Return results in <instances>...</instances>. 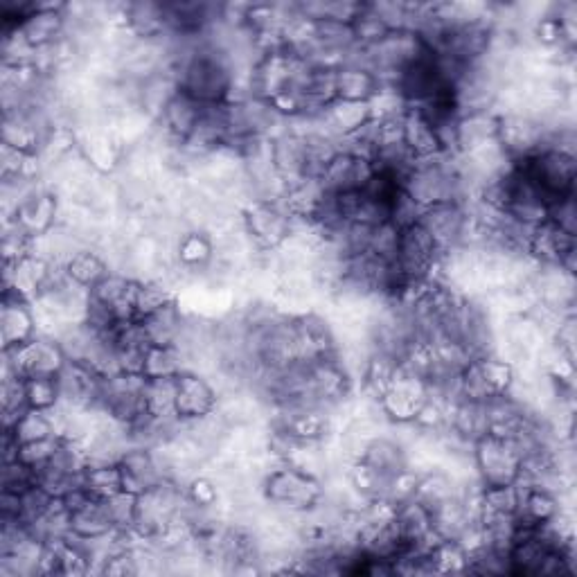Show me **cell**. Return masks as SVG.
I'll return each instance as SVG.
<instances>
[{
  "mask_svg": "<svg viewBox=\"0 0 577 577\" xmlns=\"http://www.w3.org/2000/svg\"><path fill=\"white\" fill-rule=\"evenodd\" d=\"M262 492L275 510L298 512L323 499V483L284 463L264 478Z\"/></svg>",
  "mask_w": 577,
  "mask_h": 577,
  "instance_id": "cell-1",
  "label": "cell"
},
{
  "mask_svg": "<svg viewBox=\"0 0 577 577\" xmlns=\"http://www.w3.org/2000/svg\"><path fill=\"white\" fill-rule=\"evenodd\" d=\"M118 467L122 474V492L140 496L165 481L152 449L142 447L127 449L122 454Z\"/></svg>",
  "mask_w": 577,
  "mask_h": 577,
  "instance_id": "cell-6",
  "label": "cell"
},
{
  "mask_svg": "<svg viewBox=\"0 0 577 577\" xmlns=\"http://www.w3.org/2000/svg\"><path fill=\"white\" fill-rule=\"evenodd\" d=\"M372 176H375V163L366 161V158L339 152L330 163H327L321 176V183L327 192L341 194L363 190L370 183Z\"/></svg>",
  "mask_w": 577,
  "mask_h": 577,
  "instance_id": "cell-4",
  "label": "cell"
},
{
  "mask_svg": "<svg viewBox=\"0 0 577 577\" xmlns=\"http://www.w3.org/2000/svg\"><path fill=\"white\" fill-rule=\"evenodd\" d=\"M201 111H203V104L194 100L188 93L183 91H176L172 95V100L167 102V106L161 113V127L170 133V136L176 142H183L192 136V131L197 129V124L201 120Z\"/></svg>",
  "mask_w": 577,
  "mask_h": 577,
  "instance_id": "cell-8",
  "label": "cell"
},
{
  "mask_svg": "<svg viewBox=\"0 0 577 577\" xmlns=\"http://www.w3.org/2000/svg\"><path fill=\"white\" fill-rule=\"evenodd\" d=\"M397 251H399V230L390 224V221L375 226V230H372V237H370L368 253L379 257V260L395 262Z\"/></svg>",
  "mask_w": 577,
  "mask_h": 577,
  "instance_id": "cell-26",
  "label": "cell"
},
{
  "mask_svg": "<svg viewBox=\"0 0 577 577\" xmlns=\"http://www.w3.org/2000/svg\"><path fill=\"white\" fill-rule=\"evenodd\" d=\"M124 21H127L129 30L136 34L140 41H158L170 32V28H167L165 3H149V0L127 3Z\"/></svg>",
  "mask_w": 577,
  "mask_h": 577,
  "instance_id": "cell-9",
  "label": "cell"
},
{
  "mask_svg": "<svg viewBox=\"0 0 577 577\" xmlns=\"http://www.w3.org/2000/svg\"><path fill=\"white\" fill-rule=\"evenodd\" d=\"M185 372V352L176 345H152L145 354L142 375L147 379L179 377Z\"/></svg>",
  "mask_w": 577,
  "mask_h": 577,
  "instance_id": "cell-15",
  "label": "cell"
},
{
  "mask_svg": "<svg viewBox=\"0 0 577 577\" xmlns=\"http://www.w3.org/2000/svg\"><path fill=\"white\" fill-rule=\"evenodd\" d=\"M176 381L179 377H163V379H147L145 402L147 411L161 420H174L176 413Z\"/></svg>",
  "mask_w": 577,
  "mask_h": 577,
  "instance_id": "cell-18",
  "label": "cell"
},
{
  "mask_svg": "<svg viewBox=\"0 0 577 577\" xmlns=\"http://www.w3.org/2000/svg\"><path fill=\"white\" fill-rule=\"evenodd\" d=\"M467 210L463 203L445 201L433 203L422 210L420 226L433 237L442 255H447L463 246L465 228H467Z\"/></svg>",
  "mask_w": 577,
  "mask_h": 577,
  "instance_id": "cell-3",
  "label": "cell"
},
{
  "mask_svg": "<svg viewBox=\"0 0 577 577\" xmlns=\"http://www.w3.org/2000/svg\"><path fill=\"white\" fill-rule=\"evenodd\" d=\"M66 271L70 275V280L82 284V287L86 289H93L97 282L111 273L104 257L97 251H93V248H84V251H79L73 260L66 264Z\"/></svg>",
  "mask_w": 577,
  "mask_h": 577,
  "instance_id": "cell-17",
  "label": "cell"
},
{
  "mask_svg": "<svg viewBox=\"0 0 577 577\" xmlns=\"http://www.w3.org/2000/svg\"><path fill=\"white\" fill-rule=\"evenodd\" d=\"M496 115L494 113H478L465 115L458 124V152L465 154L469 149L483 145L487 140L496 138Z\"/></svg>",
  "mask_w": 577,
  "mask_h": 577,
  "instance_id": "cell-16",
  "label": "cell"
},
{
  "mask_svg": "<svg viewBox=\"0 0 577 577\" xmlns=\"http://www.w3.org/2000/svg\"><path fill=\"white\" fill-rule=\"evenodd\" d=\"M474 467L485 487L514 485L521 472V456L510 440L487 433L474 442Z\"/></svg>",
  "mask_w": 577,
  "mask_h": 577,
  "instance_id": "cell-2",
  "label": "cell"
},
{
  "mask_svg": "<svg viewBox=\"0 0 577 577\" xmlns=\"http://www.w3.org/2000/svg\"><path fill=\"white\" fill-rule=\"evenodd\" d=\"M379 93L377 75L361 66H343L336 70V100L368 104Z\"/></svg>",
  "mask_w": 577,
  "mask_h": 577,
  "instance_id": "cell-10",
  "label": "cell"
},
{
  "mask_svg": "<svg viewBox=\"0 0 577 577\" xmlns=\"http://www.w3.org/2000/svg\"><path fill=\"white\" fill-rule=\"evenodd\" d=\"M106 505V512H109L111 523L115 530H131L133 521H136V505L138 496L129 492H120L111 496V499H102Z\"/></svg>",
  "mask_w": 577,
  "mask_h": 577,
  "instance_id": "cell-25",
  "label": "cell"
},
{
  "mask_svg": "<svg viewBox=\"0 0 577 577\" xmlns=\"http://www.w3.org/2000/svg\"><path fill=\"white\" fill-rule=\"evenodd\" d=\"M352 32H354V39H357V46L368 48V46H375V43L384 39L390 30L386 28L384 21H381L379 16L372 12V7L368 3H363L361 12L357 14V19H354V23H352Z\"/></svg>",
  "mask_w": 577,
  "mask_h": 577,
  "instance_id": "cell-23",
  "label": "cell"
},
{
  "mask_svg": "<svg viewBox=\"0 0 577 577\" xmlns=\"http://www.w3.org/2000/svg\"><path fill=\"white\" fill-rule=\"evenodd\" d=\"M84 485L97 499H111L122 492V474L118 465H88L84 469Z\"/></svg>",
  "mask_w": 577,
  "mask_h": 577,
  "instance_id": "cell-20",
  "label": "cell"
},
{
  "mask_svg": "<svg viewBox=\"0 0 577 577\" xmlns=\"http://www.w3.org/2000/svg\"><path fill=\"white\" fill-rule=\"evenodd\" d=\"M59 442H61V438L55 436V438L28 442V445H19V460L23 465H28L32 469L46 465L48 460L55 456Z\"/></svg>",
  "mask_w": 577,
  "mask_h": 577,
  "instance_id": "cell-28",
  "label": "cell"
},
{
  "mask_svg": "<svg viewBox=\"0 0 577 577\" xmlns=\"http://www.w3.org/2000/svg\"><path fill=\"white\" fill-rule=\"evenodd\" d=\"M174 298L172 289H167L165 284L161 282H138V289H136V298H133V307H136V316L138 321L142 318H147L149 314L158 312V309L170 305Z\"/></svg>",
  "mask_w": 577,
  "mask_h": 577,
  "instance_id": "cell-21",
  "label": "cell"
},
{
  "mask_svg": "<svg viewBox=\"0 0 577 577\" xmlns=\"http://www.w3.org/2000/svg\"><path fill=\"white\" fill-rule=\"evenodd\" d=\"M12 436L16 438L19 445H28V442H37V440H46V438H55L57 429L52 424L48 411H37V408H30L19 422H16L12 429Z\"/></svg>",
  "mask_w": 577,
  "mask_h": 577,
  "instance_id": "cell-19",
  "label": "cell"
},
{
  "mask_svg": "<svg viewBox=\"0 0 577 577\" xmlns=\"http://www.w3.org/2000/svg\"><path fill=\"white\" fill-rule=\"evenodd\" d=\"M140 323L145 327V334L152 345H176L181 339L185 314L181 312L179 303L172 300L170 305H165L158 309V312L142 318Z\"/></svg>",
  "mask_w": 577,
  "mask_h": 577,
  "instance_id": "cell-11",
  "label": "cell"
},
{
  "mask_svg": "<svg viewBox=\"0 0 577 577\" xmlns=\"http://www.w3.org/2000/svg\"><path fill=\"white\" fill-rule=\"evenodd\" d=\"M219 406V395L212 388L210 379L197 372H183L176 381V413L181 420H197L215 411Z\"/></svg>",
  "mask_w": 577,
  "mask_h": 577,
  "instance_id": "cell-5",
  "label": "cell"
},
{
  "mask_svg": "<svg viewBox=\"0 0 577 577\" xmlns=\"http://www.w3.org/2000/svg\"><path fill=\"white\" fill-rule=\"evenodd\" d=\"M25 395H28L30 408H37V411H48V408L57 406L61 397L57 375L28 377L25 379Z\"/></svg>",
  "mask_w": 577,
  "mask_h": 577,
  "instance_id": "cell-22",
  "label": "cell"
},
{
  "mask_svg": "<svg viewBox=\"0 0 577 577\" xmlns=\"http://www.w3.org/2000/svg\"><path fill=\"white\" fill-rule=\"evenodd\" d=\"M361 463H366L384 476H395L406 469V451L395 440L381 436L372 440L366 451H363Z\"/></svg>",
  "mask_w": 577,
  "mask_h": 577,
  "instance_id": "cell-14",
  "label": "cell"
},
{
  "mask_svg": "<svg viewBox=\"0 0 577 577\" xmlns=\"http://www.w3.org/2000/svg\"><path fill=\"white\" fill-rule=\"evenodd\" d=\"M548 221L566 235L575 237L577 233V208H575V194H566L562 199H555L548 203Z\"/></svg>",
  "mask_w": 577,
  "mask_h": 577,
  "instance_id": "cell-27",
  "label": "cell"
},
{
  "mask_svg": "<svg viewBox=\"0 0 577 577\" xmlns=\"http://www.w3.org/2000/svg\"><path fill=\"white\" fill-rule=\"evenodd\" d=\"M404 142L408 147H411V152L417 158L433 156V154L442 152L438 136H436V131H433L431 122L426 120L420 111L411 109V106H406V113H404Z\"/></svg>",
  "mask_w": 577,
  "mask_h": 577,
  "instance_id": "cell-12",
  "label": "cell"
},
{
  "mask_svg": "<svg viewBox=\"0 0 577 577\" xmlns=\"http://www.w3.org/2000/svg\"><path fill=\"white\" fill-rule=\"evenodd\" d=\"M111 530L115 528L102 499L88 501L84 508H79L77 512L70 514V532L82 539L104 537V535H109Z\"/></svg>",
  "mask_w": 577,
  "mask_h": 577,
  "instance_id": "cell-13",
  "label": "cell"
},
{
  "mask_svg": "<svg viewBox=\"0 0 577 577\" xmlns=\"http://www.w3.org/2000/svg\"><path fill=\"white\" fill-rule=\"evenodd\" d=\"M34 336H37V323H34L30 300L16 294L12 289H5V305H3L5 350L19 348V345L32 341Z\"/></svg>",
  "mask_w": 577,
  "mask_h": 577,
  "instance_id": "cell-7",
  "label": "cell"
},
{
  "mask_svg": "<svg viewBox=\"0 0 577 577\" xmlns=\"http://www.w3.org/2000/svg\"><path fill=\"white\" fill-rule=\"evenodd\" d=\"M422 210L424 208L411 197V194H408L404 188H399L388 206V221L397 230H404L408 226L420 224Z\"/></svg>",
  "mask_w": 577,
  "mask_h": 577,
  "instance_id": "cell-24",
  "label": "cell"
}]
</instances>
